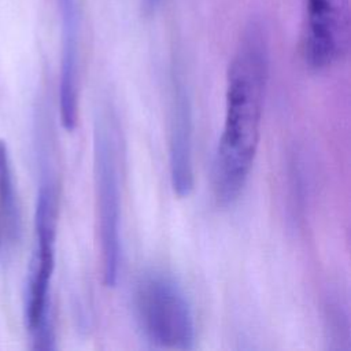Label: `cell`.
<instances>
[{
  "instance_id": "ba28073f",
  "label": "cell",
  "mask_w": 351,
  "mask_h": 351,
  "mask_svg": "<svg viewBox=\"0 0 351 351\" xmlns=\"http://www.w3.org/2000/svg\"><path fill=\"white\" fill-rule=\"evenodd\" d=\"M21 214L14 185L12 169L5 143L0 138V258L18 243Z\"/></svg>"
},
{
  "instance_id": "6da1fadb",
  "label": "cell",
  "mask_w": 351,
  "mask_h": 351,
  "mask_svg": "<svg viewBox=\"0 0 351 351\" xmlns=\"http://www.w3.org/2000/svg\"><path fill=\"white\" fill-rule=\"evenodd\" d=\"M269 34L261 21H251L237 44L226 75L225 119L213 163V192L222 207L240 196L261 140L269 80Z\"/></svg>"
},
{
  "instance_id": "9c48e42d",
  "label": "cell",
  "mask_w": 351,
  "mask_h": 351,
  "mask_svg": "<svg viewBox=\"0 0 351 351\" xmlns=\"http://www.w3.org/2000/svg\"><path fill=\"white\" fill-rule=\"evenodd\" d=\"M159 3H160V0H143V5L147 12H152L158 7Z\"/></svg>"
},
{
  "instance_id": "7a4b0ae2",
  "label": "cell",
  "mask_w": 351,
  "mask_h": 351,
  "mask_svg": "<svg viewBox=\"0 0 351 351\" xmlns=\"http://www.w3.org/2000/svg\"><path fill=\"white\" fill-rule=\"evenodd\" d=\"M58 206L56 184L48 174H43L34 211L36 247L27 271L25 293L26 328L32 335L33 350L40 351L55 348L49 288L55 267Z\"/></svg>"
},
{
  "instance_id": "3957f363",
  "label": "cell",
  "mask_w": 351,
  "mask_h": 351,
  "mask_svg": "<svg viewBox=\"0 0 351 351\" xmlns=\"http://www.w3.org/2000/svg\"><path fill=\"white\" fill-rule=\"evenodd\" d=\"M134 314L144 339L156 348L191 350L196 326L181 285L167 273L152 270L134 288Z\"/></svg>"
},
{
  "instance_id": "277c9868",
  "label": "cell",
  "mask_w": 351,
  "mask_h": 351,
  "mask_svg": "<svg viewBox=\"0 0 351 351\" xmlns=\"http://www.w3.org/2000/svg\"><path fill=\"white\" fill-rule=\"evenodd\" d=\"M117 128L110 114L100 112L93 132V173L103 281L114 287L121 266V182Z\"/></svg>"
},
{
  "instance_id": "5b68a950",
  "label": "cell",
  "mask_w": 351,
  "mask_h": 351,
  "mask_svg": "<svg viewBox=\"0 0 351 351\" xmlns=\"http://www.w3.org/2000/svg\"><path fill=\"white\" fill-rule=\"evenodd\" d=\"M303 58L313 70L344 59L351 38L348 0H306Z\"/></svg>"
},
{
  "instance_id": "52a82bcc",
  "label": "cell",
  "mask_w": 351,
  "mask_h": 351,
  "mask_svg": "<svg viewBox=\"0 0 351 351\" xmlns=\"http://www.w3.org/2000/svg\"><path fill=\"white\" fill-rule=\"evenodd\" d=\"M192 106L185 84L174 78L170 104V178L174 192L188 196L193 188Z\"/></svg>"
},
{
  "instance_id": "8992f818",
  "label": "cell",
  "mask_w": 351,
  "mask_h": 351,
  "mask_svg": "<svg viewBox=\"0 0 351 351\" xmlns=\"http://www.w3.org/2000/svg\"><path fill=\"white\" fill-rule=\"evenodd\" d=\"M60 18L62 58L59 74V114L62 126L73 132L78 119L80 11L77 0H56Z\"/></svg>"
}]
</instances>
